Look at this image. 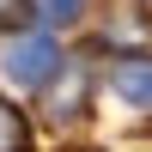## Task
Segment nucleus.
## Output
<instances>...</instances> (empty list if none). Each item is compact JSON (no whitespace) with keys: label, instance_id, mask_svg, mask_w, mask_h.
<instances>
[{"label":"nucleus","instance_id":"nucleus-1","mask_svg":"<svg viewBox=\"0 0 152 152\" xmlns=\"http://www.w3.org/2000/svg\"><path fill=\"white\" fill-rule=\"evenodd\" d=\"M61 67V49L49 43V37H18V43L0 49V73H6L12 85H49Z\"/></svg>","mask_w":152,"mask_h":152},{"label":"nucleus","instance_id":"nucleus-2","mask_svg":"<svg viewBox=\"0 0 152 152\" xmlns=\"http://www.w3.org/2000/svg\"><path fill=\"white\" fill-rule=\"evenodd\" d=\"M110 85H116V97H128V104L152 110V55H128L110 67Z\"/></svg>","mask_w":152,"mask_h":152},{"label":"nucleus","instance_id":"nucleus-3","mask_svg":"<svg viewBox=\"0 0 152 152\" xmlns=\"http://www.w3.org/2000/svg\"><path fill=\"white\" fill-rule=\"evenodd\" d=\"M31 146V128H24V116L0 97V152H24Z\"/></svg>","mask_w":152,"mask_h":152},{"label":"nucleus","instance_id":"nucleus-4","mask_svg":"<svg viewBox=\"0 0 152 152\" xmlns=\"http://www.w3.org/2000/svg\"><path fill=\"white\" fill-rule=\"evenodd\" d=\"M85 0H37V12H43V24H73L79 18Z\"/></svg>","mask_w":152,"mask_h":152},{"label":"nucleus","instance_id":"nucleus-5","mask_svg":"<svg viewBox=\"0 0 152 152\" xmlns=\"http://www.w3.org/2000/svg\"><path fill=\"white\" fill-rule=\"evenodd\" d=\"M12 12H18V0H0V24H6V18H12Z\"/></svg>","mask_w":152,"mask_h":152}]
</instances>
